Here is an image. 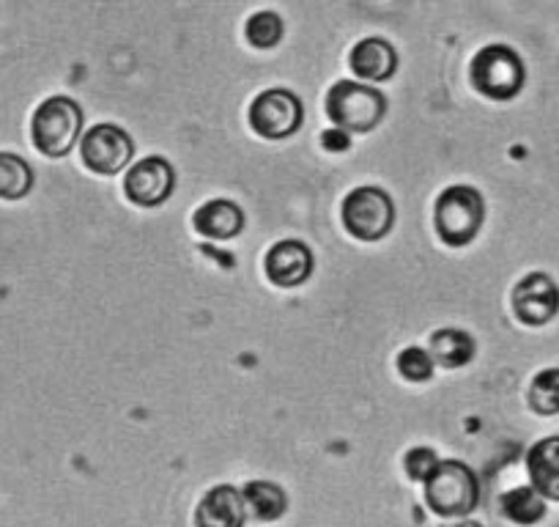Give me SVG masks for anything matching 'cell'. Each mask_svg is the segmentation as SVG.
<instances>
[{"label":"cell","instance_id":"cell-23","mask_svg":"<svg viewBox=\"0 0 559 527\" xmlns=\"http://www.w3.org/2000/svg\"><path fill=\"white\" fill-rule=\"evenodd\" d=\"M437 465L439 459L431 448H414L406 454V472L414 481H426Z\"/></svg>","mask_w":559,"mask_h":527},{"label":"cell","instance_id":"cell-6","mask_svg":"<svg viewBox=\"0 0 559 527\" xmlns=\"http://www.w3.org/2000/svg\"><path fill=\"white\" fill-rule=\"evenodd\" d=\"M395 207L379 187H357L343 201V225L359 242H376L390 234Z\"/></svg>","mask_w":559,"mask_h":527},{"label":"cell","instance_id":"cell-12","mask_svg":"<svg viewBox=\"0 0 559 527\" xmlns=\"http://www.w3.org/2000/svg\"><path fill=\"white\" fill-rule=\"evenodd\" d=\"M245 494L228 483L209 489L195 508V527H245Z\"/></svg>","mask_w":559,"mask_h":527},{"label":"cell","instance_id":"cell-17","mask_svg":"<svg viewBox=\"0 0 559 527\" xmlns=\"http://www.w3.org/2000/svg\"><path fill=\"white\" fill-rule=\"evenodd\" d=\"M431 354L444 368H461L475 358V341H472L469 332L444 327L431 336Z\"/></svg>","mask_w":559,"mask_h":527},{"label":"cell","instance_id":"cell-14","mask_svg":"<svg viewBox=\"0 0 559 527\" xmlns=\"http://www.w3.org/2000/svg\"><path fill=\"white\" fill-rule=\"evenodd\" d=\"M526 472L543 497L559 503V437H546L532 445L526 454Z\"/></svg>","mask_w":559,"mask_h":527},{"label":"cell","instance_id":"cell-22","mask_svg":"<svg viewBox=\"0 0 559 527\" xmlns=\"http://www.w3.org/2000/svg\"><path fill=\"white\" fill-rule=\"evenodd\" d=\"M397 374L408 382H426L433 376V358L419 347H408L397 354Z\"/></svg>","mask_w":559,"mask_h":527},{"label":"cell","instance_id":"cell-25","mask_svg":"<svg viewBox=\"0 0 559 527\" xmlns=\"http://www.w3.org/2000/svg\"><path fill=\"white\" fill-rule=\"evenodd\" d=\"M439 527H480L477 522H455V525H439Z\"/></svg>","mask_w":559,"mask_h":527},{"label":"cell","instance_id":"cell-24","mask_svg":"<svg viewBox=\"0 0 559 527\" xmlns=\"http://www.w3.org/2000/svg\"><path fill=\"white\" fill-rule=\"evenodd\" d=\"M321 143H324V149H330L332 154H337V152H346L352 141H348V132H343V129H326Z\"/></svg>","mask_w":559,"mask_h":527},{"label":"cell","instance_id":"cell-16","mask_svg":"<svg viewBox=\"0 0 559 527\" xmlns=\"http://www.w3.org/2000/svg\"><path fill=\"white\" fill-rule=\"evenodd\" d=\"M241 494H245L247 514L258 522H277L288 508L286 492L272 481H250Z\"/></svg>","mask_w":559,"mask_h":527},{"label":"cell","instance_id":"cell-20","mask_svg":"<svg viewBox=\"0 0 559 527\" xmlns=\"http://www.w3.org/2000/svg\"><path fill=\"white\" fill-rule=\"evenodd\" d=\"M530 407L537 415H559V368H543L530 385Z\"/></svg>","mask_w":559,"mask_h":527},{"label":"cell","instance_id":"cell-1","mask_svg":"<svg viewBox=\"0 0 559 527\" xmlns=\"http://www.w3.org/2000/svg\"><path fill=\"white\" fill-rule=\"evenodd\" d=\"M423 483H426L428 508L439 516H448V519L472 514L477 508V500H480L475 472L464 461H439Z\"/></svg>","mask_w":559,"mask_h":527},{"label":"cell","instance_id":"cell-9","mask_svg":"<svg viewBox=\"0 0 559 527\" xmlns=\"http://www.w3.org/2000/svg\"><path fill=\"white\" fill-rule=\"evenodd\" d=\"M513 314L526 327L548 325L559 314V286L543 272L521 278L513 289Z\"/></svg>","mask_w":559,"mask_h":527},{"label":"cell","instance_id":"cell-3","mask_svg":"<svg viewBox=\"0 0 559 527\" xmlns=\"http://www.w3.org/2000/svg\"><path fill=\"white\" fill-rule=\"evenodd\" d=\"M483 218H486V207H483V196L475 187H448L439 196L437 212V234L444 245L464 247L480 234Z\"/></svg>","mask_w":559,"mask_h":527},{"label":"cell","instance_id":"cell-2","mask_svg":"<svg viewBox=\"0 0 559 527\" xmlns=\"http://www.w3.org/2000/svg\"><path fill=\"white\" fill-rule=\"evenodd\" d=\"M83 129V110L69 96H50L41 102L39 110L31 121V138L34 147L47 157H63L78 143Z\"/></svg>","mask_w":559,"mask_h":527},{"label":"cell","instance_id":"cell-7","mask_svg":"<svg viewBox=\"0 0 559 527\" xmlns=\"http://www.w3.org/2000/svg\"><path fill=\"white\" fill-rule=\"evenodd\" d=\"M250 127L266 141L292 138L302 127V102L286 89L263 91L250 105Z\"/></svg>","mask_w":559,"mask_h":527},{"label":"cell","instance_id":"cell-13","mask_svg":"<svg viewBox=\"0 0 559 527\" xmlns=\"http://www.w3.org/2000/svg\"><path fill=\"white\" fill-rule=\"evenodd\" d=\"M348 67H352V72L357 78L368 80V83H384V80H390L395 74L397 56L390 42L362 39L348 52Z\"/></svg>","mask_w":559,"mask_h":527},{"label":"cell","instance_id":"cell-19","mask_svg":"<svg viewBox=\"0 0 559 527\" xmlns=\"http://www.w3.org/2000/svg\"><path fill=\"white\" fill-rule=\"evenodd\" d=\"M502 514L515 525H535L546 516V503L535 487H519L502 497Z\"/></svg>","mask_w":559,"mask_h":527},{"label":"cell","instance_id":"cell-5","mask_svg":"<svg viewBox=\"0 0 559 527\" xmlns=\"http://www.w3.org/2000/svg\"><path fill=\"white\" fill-rule=\"evenodd\" d=\"M524 61L508 45H488L472 61V85L483 96L508 102L524 89Z\"/></svg>","mask_w":559,"mask_h":527},{"label":"cell","instance_id":"cell-21","mask_svg":"<svg viewBox=\"0 0 559 527\" xmlns=\"http://www.w3.org/2000/svg\"><path fill=\"white\" fill-rule=\"evenodd\" d=\"M283 20L274 12H258L247 20L245 36L255 50H272L274 45H280L283 39Z\"/></svg>","mask_w":559,"mask_h":527},{"label":"cell","instance_id":"cell-4","mask_svg":"<svg viewBox=\"0 0 559 527\" xmlns=\"http://www.w3.org/2000/svg\"><path fill=\"white\" fill-rule=\"evenodd\" d=\"M386 102L381 91L370 85L341 80L326 94V116L343 132H370L384 118Z\"/></svg>","mask_w":559,"mask_h":527},{"label":"cell","instance_id":"cell-18","mask_svg":"<svg viewBox=\"0 0 559 527\" xmlns=\"http://www.w3.org/2000/svg\"><path fill=\"white\" fill-rule=\"evenodd\" d=\"M34 187V171L23 157L12 152H0V198L20 201Z\"/></svg>","mask_w":559,"mask_h":527},{"label":"cell","instance_id":"cell-15","mask_svg":"<svg viewBox=\"0 0 559 527\" xmlns=\"http://www.w3.org/2000/svg\"><path fill=\"white\" fill-rule=\"evenodd\" d=\"M192 225H195L198 234L209 236V239H234L245 225V214L236 203L217 198V201H209L198 209Z\"/></svg>","mask_w":559,"mask_h":527},{"label":"cell","instance_id":"cell-11","mask_svg":"<svg viewBox=\"0 0 559 527\" xmlns=\"http://www.w3.org/2000/svg\"><path fill=\"white\" fill-rule=\"evenodd\" d=\"M266 278L280 289H294L302 286L313 272V253L308 245L297 239L277 242L272 250L266 253Z\"/></svg>","mask_w":559,"mask_h":527},{"label":"cell","instance_id":"cell-8","mask_svg":"<svg viewBox=\"0 0 559 527\" xmlns=\"http://www.w3.org/2000/svg\"><path fill=\"white\" fill-rule=\"evenodd\" d=\"M80 154H83L85 168L94 171V174L99 176H112L118 174V171L127 168V163L134 154V147L132 138H129L121 127L96 124L94 129H88L83 136Z\"/></svg>","mask_w":559,"mask_h":527},{"label":"cell","instance_id":"cell-10","mask_svg":"<svg viewBox=\"0 0 559 527\" xmlns=\"http://www.w3.org/2000/svg\"><path fill=\"white\" fill-rule=\"evenodd\" d=\"M174 185V168L163 157H146L127 174L123 192L138 207H159L170 198Z\"/></svg>","mask_w":559,"mask_h":527}]
</instances>
